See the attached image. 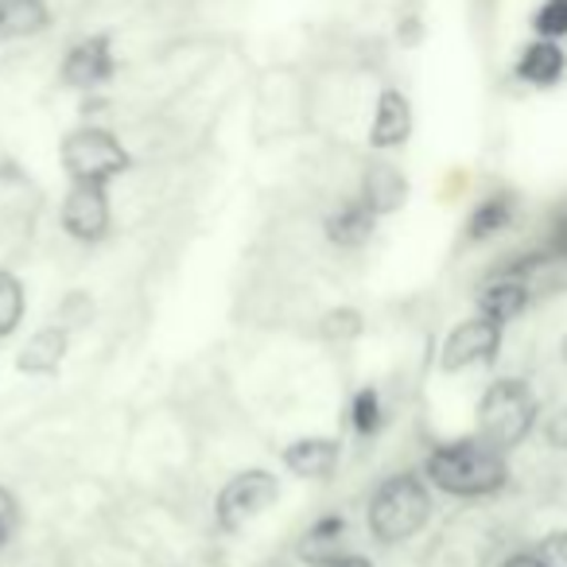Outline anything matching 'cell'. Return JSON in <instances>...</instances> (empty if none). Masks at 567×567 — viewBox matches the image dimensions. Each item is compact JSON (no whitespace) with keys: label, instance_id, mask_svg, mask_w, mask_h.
Here are the masks:
<instances>
[{"label":"cell","instance_id":"13","mask_svg":"<svg viewBox=\"0 0 567 567\" xmlns=\"http://www.w3.org/2000/svg\"><path fill=\"white\" fill-rule=\"evenodd\" d=\"M358 198H362L378 218H385V214H396L409 203V179H404L401 167H393L389 159H373L362 172V190H358Z\"/></svg>","mask_w":567,"mask_h":567},{"label":"cell","instance_id":"11","mask_svg":"<svg viewBox=\"0 0 567 567\" xmlns=\"http://www.w3.org/2000/svg\"><path fill=\"white\" fill-rule=\"evenodd\" d=\"M564 74H567V51L559 48V40H540V35L533 43H525L517 63H513V79L533 90L559 86Z\"/></svg>","mask_w":567,"mask_h":567},{"label":"cell","instance_id":"25","mask_svg":"<svg viewBox=\"0 0 567 567\" xmlns=\"http://www.w3.org/2000/svg\"><path fill=\"white\" fill-rule=\"evenodd\" d=\"M544 440H548L551 451H567V404L556 412V416H548V424H544Z\"/></svg>","mask_w":567,"mask_h":567},{"label":"cell","instance_id":"22","mask_svg":"<svg viewBox=\"0 0 567 567\" xmlns=\"http://www.w3.org/2000/svg\"><path fill=\"white\" fill-rule=\"evenodd\" d=\"M365 327H362V316H358L354 308H334L327 311L323 319H319V334H323L327 342H350L358 339Z\"/></svg>","mask_w":567,"mask_h":567},{"label":"cell","instance_id":"3","mask_svg":"<svg viewBox=\"0 0 567 567\" xmlns=\"http://www.w3.org/2000/svg\"><path fill=\"white\" fill-rule=\"evenodd\" d=\"M478 435L509 455L540 424V396L525 378H497L478 396Z\"/></svg>","mask_w":567,"mask_h":567},{"label":"cell","instance_id":"6","mask_svg":"<svg viewBox=\"0 0 567 567\" xmlns=\"http://www.w3.org/2000/svg\"><path fill=\"white\" fill-rule=\"evenodd\" d=\"M502 339H505V327L494 323L486 316H471L463 323H455L447 331L440 347V370L443 373H463L474 370V365H489L497 362L502 354Z\"/></svg>","mask_w":567,"mask_h":567},{"label":"cell","instance_id":"28","mask_svg":"<svg viewBox=\"0 0 567 567\" xmlns=\"http://www.w3.org/2000/svg\"><path fill=\"white\" fill-rule=\"evenodd\" d=\"M331 567H373V564L365 556H358V551H347V556H339Z\"/></svg>","mask_w":567,"mask_h":567},{"label":"cell","instance_id":"20","mask_svg":"<svg viewBox=\"0 0 567 567\" xmlns=\"http://www.w3.org/2000/svg\"><path fill=\"white\" fill-rule=\"evenodd\" d=\"M350 424L362 440H373V435L385 427V404H381V393L373 385H362L350 401Z\"/></svg>","mask_w":567,"mask_h":567},{"label":"cell","instance_id":"19","mask_svg":"<svg viewBox=\"0 0 567 567\" xmlns=\"http://www.w3.org/2000/svg\"><path fill=\"white\" fill-rule=\"evenodd\" d=\"M28 316V292L24 280L9 268H0V339H12Z\"/></svg>","mask_w":567,"mask_h":567},{"label":"cell","instance_id":"7","mask_svg":"<svg viewBox=\"0 0 567 567\" xmlns=\"http://www.w3.org/2000/svg\"><path fill=\"white\" fill-rule=\"evenodd\" d=\"M59 221H63L66 237H74V241L82 245L105 241L113 229L110 187H102V183H71L63 206H59Z\"/></svg>","mask_w":567,"mask_h":567},{"label":"cell","instance_id":"14","mask_svg":"<svg viewBox=\"0 0 567 567\" xmlns=\"http://www.w3.org/2000/svg\"><path fill=\"white\" fill-rule=\"evenodd\" d=\"M296 556L308 567H331L339 556H347V517L342 513H327V517L311 520L308 533L300 536Z\"/></svg>","mask_w":567,"mask_h":567},{"label":"cell","instance_id":"21","mask_svg":"<svg viewBox=\"0 0 567 567\" xmlns=\"http://www.w3.org/2000/svg\"><path fill=\"white\" fill-rule=\"evenodd\" d=\"M533 35H540V40H567V0H540L536 4Z\"/></svg>","mask_w":567,"mask_h":567},{"label":"cell","instance_id":"23","mask_svg":"<svg viewBox=\"0 0 567 567\" xmlns=\"http://www.w3.org/2000/svg\"><path fill=\"white\" fill-rule=\"evenodd\" d=\"M536 556L544 567H567V528H551L536 540Z\"/></svg>","mask_w":567,"mask_h":567},{"label":"cell","instance_id":"18","mask_svg":"<svg viewBox=\"0 0 567 567\" xmlns=\"http://www.w3.org/2000/svg\"><path fill=\"white\" fill-rule=\"evenodd\" d=\"M513 218H517V198H513L509 190H494V195L478 198V206H474L463 226V237L471 245H482V241H489V237L505 234V229L513 226Z\"/></svg>","mask_w":567,"mask_h":567},{"label":"cell","instance_id":"1","mask_svg":"<svg viewBox=\"0 0 567 567\" xmlns=\"http://www.w3.org/2000/svg\"><path fill=\"white\" fill-rule=\"evenodd\" d=\"M420 474H424L432 489H440V494H447V497H458V502L494 497V494H502L513 478L505 451L486 443L478 432L435 443V447L427 451Z\"/></svg>","mask_w":567,"mask_h":567},{"label":"cell","instance_id":"15","mask_svg":"<svg viewBox=\"0 0 567 567\" xmlns=\"http://www.w3.org/2000/svg\"><path fill=\"white\" fill-rule=\"evenodd\" d=\"M373 226H378V214L354 195L327 214L323 234H327V241L339 245V249H362V245L373 237Z\"/></svg>","mask_w":567,"mask_h":567},{"label":"cell","instance_id":"9","mask_svg":"<svg viewBox=\"0 0 567 567\" xmlns=\"http://www.w3.org/2000/svg\"><path fill=\"white\" fill-rule=\"evenodd\" d=\"M412 128H416V113H412V102L404 90L385 86L373 102V121H370V144L373 152H393L404 148L412 141Z\"/></svg>","mask_w":567,"mask_h":567},{"label":"cell","instance_id":"2","mask_svg":"<svg viewBox=\"0 0 567 567\" xmlns=\"http://www.w3.org/2000/svg\"><path fill=\"white\" fill-rule=\"evenodd\" d=\"M435 513L432 486L420 471H396L373 486L370 502H365V528L378 544L393 548V544H409L427 528Z\"/></svg>","mask_w":567,"mask_h":567},{"label":"cell","instance_id":"24","mask_svg":"<svg viewBox=\"0 0 567 567\" xmlns=\"http://www.w3.org/2000/svg\"><path fill=\"white\" fill-rule=\"evenodd\" d=\"M17 533H20V502L9 486H0V551L9 548Z\"/></svg>","mask_w":567,"mask_h":567},{"label":"cell","instance_id":"4","mask_svg":"<svg viewBox=\"0 0 567 567\" xmlns=\"http://www.w3.org/2000/svg\"><path fill=\"white\" fill-rule=\"evenodd\" d=\"M59 164H63L71 183H102L110 187L113 179L133 167V156L121 144V136L105 125H79L59 141Z\"/></svg>","mask_w":567,"mask_h":567},{"label":"cell","instance_id":"17","mask_svg":"<svg viewBox=\"0 0 567 567\" xmlns=\"http://www.w3.org/2000/svg\"><path fill=\"white\" fill-rule=\"evenodd\" d=\"M66 347H71L66 327H59V323L40 327V331L24 342V350H20L17 370L28 373V378H51V373H59V365H63Z\"/></svg>","mask_w":567,"mask_h":567},{"label":"cell","instance_id":"5","mask_svg":"<svg viewBox=\"0 0 567 567\" xmlns=\"http://www.w3.org/2000/svg\"><path fill=\"white\" fill-rule=\"evenodd\" d=\"M280 502V478L265 466H249L226 478V486L214 497V520L221 533H241L249 520H257L265 509Z\"/></svg>","mask_w":567,"mask_h":567},{"label":"cell","instance_id":"12","mask_svg":"<svg viewBox=\"0 0 567 567\" xmlns=\"http://www.w3.org/2000/svg\"><path fill=\"white\" fill-rule=\"evenodd\" d=\"M533 303V288H528L525 276L497 272L494 280L478 292V316L494 319V323L509 327L513 319H520Z\"/></svg>","mask_w":567,"mask_h":567},{"label":"cell","instance_id":"8","mask_svg":"<svg viewBox=\"0 0 567 567\" xmlns=\"http://www.w3.org/2000/svg\"><path fill=\"white\" fill-rule=\"evenodd\" d=\"M113 74H117V51H113L110 32L82 35L79 43L66 48L63 63H59V82H63L66 90H79V94L110 86Z\"/></svg>","mask_w":567,"mask_h":567},{"label":"cell","instance_id":"10","mask_svg":"<svg viewBox=\"0 0 567 567\" xmlns=\"http://www.w3.org/2000/svg\"><path fill=\"white\" fill-rule=\"evenodd\" d=\"M280 463L284 471L303 482H327L342 463V443L331 435H303V440H292L284 447Z\"/></svg>","mask_w":567,"mask_h":567},{"label":"cell","instance_id":"16","mask_svg":"<svg viewBox=\"0 0 567 567\" xmlns=\"http://www.w3.org/2000/svg\"><path fill=\"white\" fill-rule=\"evenodd\" d=\"M51 12L48 0H0V43H20V40H40L48 35Z\"/></svg>","mask_w":567,"mask_h":567},{"label":"cell","instance_id":"27","mask_svg":"<svg viewBox=\"0 0 567 567\" xmlns=\"http://www.w3.org/2000/svg\"><path fill=\"white\" fill-rule=\"evenodd\" d=\"M497 567H544V564H540V556L528 548V551H513V556H505Z\"/></svg>","mask_w":567,"mask_h":567},{"label":"cell","instance_id":"26","mask_svg":"<svg viewBox=\"0 0 567 567\" xmlns=\"http://www.w3.org/2000/svg\"><path fill=\"white\" fill-rule=\"evenodd\" d=\"M548 257H559L567 260V206L556 214V221H551V237H548Z\"/></svg>","mask_w":567,"mask_h":567}]
</instances>
